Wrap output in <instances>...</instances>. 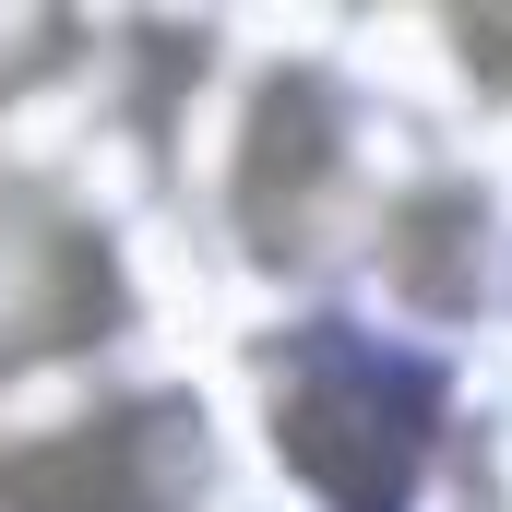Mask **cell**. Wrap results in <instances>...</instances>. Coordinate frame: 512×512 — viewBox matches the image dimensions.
Here are the masks:
<instances>
[{
    "instance_id": "cell-1",
    "label": "cell",
    "mask_w": 512,
    "mask_h": 512,
    "mask_svg": "<svg viewBox=\"0 0 512 512\" xmlns=\"http://www.w3.org/2000/svg\"><path fill=\"white\" fill-rule=\"evenodd\" d=\"M274 441L334 512H393L417 453H429V382L405 358H370V346L322 334L274 382Z\"/></svg>"
},
{
    "instance_id": "cell-4",
    "label": "cell",
    "mask_w": 512,
    "mask_h": 512,
    "mask_svg": "<svg viewBox=\"0 0 512 512\" xmlns=\"http://www.w3.org/2000/svg\"><path fill=\"white\" fill-rule=\"evenodd\" d=\"M48 48H60V24H0V84H12V72H36Z\"/></svg>"
},
{
    "instance_id": "cell-5",
    "label": "cell",
    "mask_w": 512,
    "mask_h": 512,
    "mask_svg": "<svg viewBox=\"0 0 512 512\" xmlns=\"http://www.w3.org/2000/svg\"><path fill=\"white\" fill-rule=\"evenodd\" d=\"M465 48H489V60H512V24H465Z\"/></svg>"
},
{
    "instance_id": "cell-3",
    "label": "cell",
    "mask_w": 512,
    "mask_h": 512,
    "mask_svg": "<svg viewBox=\"0 0 512 512\" xmlns=\"http://www.w3.org/2000/svg\"><path fill=\"white\" fill-rule=\"evenodd\" d=\"M96 310H108L96 239L60 227V215H36V203H0V370L36 358V346H72Z\"/></svg>"
},
{
    "instance_id": "cell-2",
    "label": "cell",
    "mask_w": 512,
    "mask_h": 512,
    "mask_svg": "<svg viewBox=\"0 0 512 512\" xmlns=\"http://www.w3.org/2000/svg\"><path fill=\"white\" fill-rule=\"evenodd\" d=\"M203 465L191 417H96L72 441H36L0 465V512H167Z\"/></svg>"
}]
</instances>
